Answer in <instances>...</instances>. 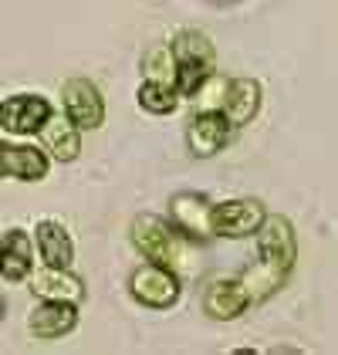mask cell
<instances>
[{
  "mask_svg": "<svg viewBox=\"0 0 338 355\" xmlns=\"http://www.w3.org/2000/svg\"><path fill=\"white\" fill-rule=\"evenodd\" d=\"M247 308H251V298H247L240 277H217V281H210L206 291H203V311H206L213 322H233V318H240Z\"/></svg>",
  "mask_w": 338,
  "mask_h": 355,
  "instance_id": "cell-14",
  "label": "cell"
},
{
  "mask_svg": "<svg viewBox=\"0 0 338 355\" xmlns=\"http://www.w3.org/2000/svg\"><path fill=\"white\" fill-rule=\"evenodd\" d=\"M142 75L145 82H163L176 85V61H172V48L169 44H156L142 55Z\"/></svg>",
  "mask_w": 338,
  "mask_h": 355,
  "instance_id": "cell-19",
  "label": "cell"
},
{
  "mask_svg": "<svg viewBox=\"0 0 338 355\" xmlns=\"http://www.w3.org/2000/svg\"><path fill=\"white\" fill-rule=\"evenodd\" d=\"M213 3H233V0H213Z\"/></svg>",
  "mask_w": 338,
  "mask_h": 355,
  "instance_id": "cell-22",
  "label": "cell"
},
{
  "mask_svg": "<svg viewBox=\"0 0 338 355\" xmlns=\"http://www.w3.org/2000/svg\"><path fill=\"white\" fill-rule=\"evenodd\" d=\"M136 98H139V109L149 112V115H169L179 105L176 85H163V82H142Z\"/></svg>",
  "mask_w": 338,
  "mask_h": 355,
  "instance_id": "cell-18",
  "label": "cell"
},
{
  "mask_svg": "<svg viewBox=\"0 0 338 355\" xmlns=\"http://www.w3.org/2000/svg\"><path fill=\"white\" fill-rule=\"evenodd\" d=\"M34 247L48 268H71L75 264V241L57 220H41L34 227Z\"/></svg>",
  "mask_w": 338,
  "mask_h": 355,
  "instance_id": "cell-17",
  "label": "cell"
},
{
  "mask_svg": "<svg viewBox=\"0 0 338 355\" xmlns=\"http://www.w3.org/2000/svg\"><path fill=\"white\" fill-rule=\"evenodd\" d=\"M30 291L34 298L41 301H71V304H82L84 301V281L78 274H71V268H41V271H30Z\"/></svg>",
  "mask_w": 338,
  "mask_h": 355,
  "instance_id": "cell-15",
  "label": "cell"
},
{
  "mask_svg": "<svg viewBox=\"0 0 338 355\" xmlns=\"http://www.w3.org/2000/svg\"><path fill=\"white\" fill-rule=\"evenodd\" d=\"M78 325V304L71 301H41L30 308L28 315V328L34 338L41 342H55V338H64L71 335Z\"/></svg>",
  "mask_w": 338,
  "mask_h": 355,
  "instance_id": "cell-10",
  "label": "cell"
},
{
  "mask_svg": "<svg viewBox=\"0 0 338 355\" xmlns=\"http://www.w3.org/2000/svg\"><path fill=\"white\" fill-rule=\"evenodd\" d=\"M264 217H267V207L257 196H240V200L213 203V237H226V241L254 237V230L260 227Z\"/></svg>",
  "mask_w": 338,
  "mask_h": 355,
  "instance_id": "cell-7",
  "label": "cell"
},
{
  "mask_svg": "<svg viewBox=\"0 0 338 355\" xmlns=\"http://www.w3.org/2000/svg\"><path fill=\"white\" fill-rule=\"evenodd\" d=\"M166 220L183 237H190L193 244H203V241L213 237V203L203 193H193V190L172 193Z\"/></svg>",
  "mask_w": 338,
  "mask_h": 355,
  "instance_id": "cell-5",
  "label": "cell"
},
{
  "mask_svg": "<svg viewBox=\"0 0 338 355\" xmlns=\"http://www.w3.org/2000/svg\"><path fill=\"white\" fill-rule=\"evenodd\" d=\"M37 136H41V149H44V156L48 159H55V163H75L78 159V153H82V129L61 112H51L48 119H44V125L37 129Z\"/></svg>",
  "mask_w": 338,
  "mask_h": 355,
  "instance_id": "cell-12",
  "label": "cell"
},
{
  "mask_svg": "<svg viewBox=\"0 0 338 355\" xmlns=\"http://www.w3.org/2000/svg\"><path fill=\"white\" fill-rule=\"evenodd\" d=\"M260 98H264V88L257 78H230L226 82V95H224V119L240 129V125H251L260 112Z\"/></svg>",
  "mask_w": 338,
  "mask_h": 355,
  "instance_id": "cell-16",
  "label": "cell"
},
{
  "mask_svg": "<svg viewBox=\"0 0 338 355\" xmlns=\"http://www.w3.org/2000/svg\"><path fill=\"white\" fill-rule=\"evenodd\" d=\"M3 315H7V304H3V298H0V322H3Z\"/></svg>",
  "mask_w": 338,
  "mask_h": 355,
  "instance_id": "cell-21",
  "label": "cell"
},
{
  "mask_svg": "<svg viewBox=\"0 0 338 355\" xmlns=\"http://www.w3.org/2000/svg\"><path fill=\"white\" fill-rule=\"evenodd\" d=\"M224 95H226V78H220V75L213 71V75H206V78L197 85V92H193L190 98H193L197 112H220L224 109Z\"/></svg>",
  "mask_w": 338,
  "mask_h": 355,
  "instance_id": "cell-20",
  "label": "cell"
},
{
  "mask_svg": "<svg viewBox=\"0 0 338 355\" xmlns=\"http://www.w3.org/2000/svg\"><path fill=\"white\" fill-rule=\"evenodd\" d=\"M51 169L44 149H34L24 142H3L0 139V180H21V183H41Z\"/></svg>",
  "mask_w": 338,
  "mask_h": 355,
  "instance_id": "cell-9",
  "label": "cell"
},
{
  "mask_svg": "<svg viewBox=\"0 0 338 355\" xmlns=\"http://www.w3.org/2000/svg\"><path fill=\"white\" fill-rule=\"evenodd\" d=\"M61 109L82 132H95V129L105 125V98H102L98 85L88 82V78H68L64 82Z\"/></svg>",
  "mask_w": 338,
  "mask_h": 355,
  "instance_id": "cell-6",
  "label": "cell"
},
{
  "mask_svg": "<svg viewBox=\"0 0 338 355\" xmlns=\"http://www.w3.org/2000/svg\"><path fill=\"white\" fill-rule=\"evenodd\" d=\"M129 295L132 301H139L142 308H152V311H163V308H172L179 295H183V277L172 274L163 264H152L145 261L136 271L129 274Z\"/></svg>",
  "mask_w": 338,
  "mask_h": 355,
  "instance_id": "cell-4",
  "label": "cell"
},
{
  "mask_svg": "<svg viewBox=\"0 0 338 355\" xmlns=\"http://www.w3.org/2000/svg\"><path fill=\"white\" fill-rule=\"evenodd\" d=\"M51 102L34 92H17L0 102V129L10 136H37L44 119L51 115Z\"/></svg>",
  "mask_w": 338,
  "mask_h": 355,
  "instance_id": "cell-8",
  "label": "cell"
},
{
  "mask_svg": "<svg viewBox=\"0 0 338 355\" xmlns=\"http://www.w3.org/2000/svg\"><path fill=\"white\" fill-rule=\"evenodd\" d=\"M172 48V61H176V92L179 95H193L197 85L217 71V48L203 31H179Z\"/></svg>",
  "mask_w": 338,
  "mask_h": 355,
  "instance_id": "cell-3",
  "label": "cell"
},
{
  "mask_svg": "<svg viewBox=\"0 0 338 355\" xmlns=\"http://www.w3.org/2000/svg\"><path fill=\"white\" fill-rule=\"evenodd\" d=\"M254 237H257V264L240 274V284H244L251 304H260V301H267L287 281V274L294 271L298 237H294L291 220L271 217V214L260 220Z\"/></svg>",
  "mask_w": 338,
  "mask_h": 355,
  "instance_id": "cell-1",
  "label": "cell"
},
{
  "mask_svg": "<svg viewBox=\"0 0 338 355\" xmlns=\"http://www.w3.org/2000/svg\"><path fill=\"white\" fill-rule=\"evenodd\" d=\"M132 244L145 261L152 264H163L179 277H193L199 274V257H197V244L190 237H183L169 220L156 217V214H142L132 220V230H129Z\"/></svg>",
  "mask_w": 338,
  "mask_h": 355,
  "instance_id": "cell-2",
  "label": "cell"
},
{
  "mask_svg": "<svg viewBox=\"0 0 338 355\" xmlns=\"http://www.w3.org/2000/svg\"><path fill=\"white\" fill-rule=\"evenodd\" d=\"M233 125L224 119V112H197L186 125V146L197 159H210L230 142Z\"/></svg>",
  "mask_w": 338,
  "mask_h": 355,
  "instance_id": "cell-11",
  "label": "cell"
},
{
  "mask_svg": "<svg viewBox=\"0 0 338 355\" xmlns=\"http://www.w3.org/2000/svg\"><path fill=\"white\" fill-rule=\"evenodd\" d=\"M34 271V237L24 227H10L0 237V277L7 284H24Z\"/></svg>",
  "mask_w": 338,
  "mask_h": 355,
  "instance_id": "cell-13",
  "label": "cell"
}]
</instances>
